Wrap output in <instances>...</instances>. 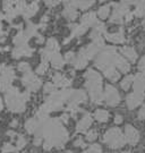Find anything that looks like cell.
I'll use <instances>...</instances> for the list:
<instances>
[{"label": "cell", "instance_id": "cell-1", "mask_svg": "<svg viewBox=\"0 0 145 153\" xmlns=\"http://www.w3.org/2000/svg\"><path fill=\"white\" fill-rule=\"evenodd\" d=\"M86 86L90 91L92 100L95 103H100L102 101V92H101V77L95 71L90 69L85 74Z\"/></svg>", "mask_w": 145, "mask_h": 153}, {"label": "cell", "instance_id": "cell-2", "mask_svg": "<svg viewBox=\"0 0 145 153\" xmlns=\"http://www.w3.org/2000/svg\"><path fill=\"white\" fill-rule=\"evenodd\" d=\"M25 100L26 97L19 94L16 88H11L7 92L6 101L8 108L14 112H22L25 108Z\"/></svg>", "mask_w": 145, "mask_h": 153}, {"label": "cell", "instance_id": "cell-3", "mask_svg": "<svg viewBox=\"0 0 145 153\" xmlns=\"http://www.w3.org/2000/svg\"><path fill=\"white\" fill-rule=\"evenodd\" d=\"M103 142L111 149L121 148L126 143L124 134L119 128H111L103 135Z\"/></svg>", "mask_w": 145, "mask_h": 153}, {"label": "cell", "instance_id": "cell-4", "mask_svg": "<svg viewBox=\"0 0 145 153\" xmlns=\"http://www.w3.org/2000/svg\"><path fill=\"white\" fill-rule=\"evenodd\" d=\"M104 99L107 101V103L111 107H115L119 104L120 102V97L118 94V91L116 88L111 86V85H108L106 88V93H104Z\"/></svg>", "mask_w": 145, "mask_h": 153}, {"label": "cell", "instance_id": "cell-5", "mask_svg": "<svg viewBox=\"0 0 145 153\" xmlns=\"http://www.w3.org/2000/svg\"><path fill=\"white\" fill-rule=\"evenodd\" d=\"M125 140L130 145H135L140 141V133L132 125H127L125 128Z\"/></svg>", "mask_w": 145, "mask_h": 153}, {"label": "cell", "instance_id": "cell-6", "mask_svg": "<svg viewBox=\"0 0 145 153\" xmlns=\"http://www.w3.org/2000/svg\"><path fill=\"white\" fill-rule=\"evenodd\" d=\"M143 99H144V93L134 91V92L130 93L128 97H127L126 102H127V105H128L129 109H134L137 105H140L141 102L143 101Z\"/></svg>", "mask_w": 145, "mask_h": 153}, {"label": "cell", "instance_id": "cell-7", "mask_svg": "<svg viewBox=\"0 0 145 153\" xmlns=\"http://www.w3.org/2000/svg\"><path fill=\"white\" fill-rule=\"evenodd\" d=\"M23 81H24V83L26 84V86L30 90H32V91H36L39 88H40V84H41V82H40V79H38L35 76H33L32 74H24V78H23Z\"/></svg>", "mask_w": 145, "mask_h": 153}, {"label": "cell", "instance_id": "cell-8", "mask_svg": "<svg viewBox=\"0 0 145 153\" xmlns=\"http://www.w3.org/2000/svg\"><path fill=\"white\" fill-rule=\"evenodd\" d=\"M133 84H134V91L136 92H141L143 93L145 91V74H137L136 76L134 77V81H133Z\"/></svg>", "mask_w": 145, "mask_h": 153}, {"label": "cell", "instance_id": "cell-9", "mask_svg": "<svg viewBox=\"0 0 145 153\" xmlns=\"http://www.w3.org/2000/svg\"><path fill=\"white\" fill-rule=\"evenodd\" d=\"M92 124V117L90 115H85L83 118H82L80 123L77 124V127H76V129L78 133H81V131H85Z\"/></svg>", "mask_w": 145, "mask_h": 153}, {"label": "cell", "instance_id": "cell-10", "mask_svg": "<svg viewBox=\"0 0 145 153\" xmlns=\"http://www.w3.org/2000/svg\"><path fill=\"white\" fill-rule=\"evenodd\" d=\"M115 64L117 65V67H118L119 69L123 71V73H127V71H129V69H130V67H129V64L127 62V60H126V59H124L123 57H120L119 55L116 56V60H115Z\"/></svg>", "mask_w": 145, "mask_h": 153}, {"label": "cell", "instance_id": "cell-11", "mask_svg": "<svg viewBox=\"0 0 145 153\" xmlns=\"http://www.w3.org/2000/svg\"><path fill=\"white\" fill-rule=\"evenodd\" d=\"M121 53L127 58L129 60L132 61V62H134L136 61V58H137V53H136V51H135L132 47H124V48H121Z\"/></svg>", "mask_w": 145, "mask_h": 153}, {"label": "cell", "instance_id": "cell-12", "mask_svg": "<svg viewBox=\"0 0 145 153\" xmlns=\"http://www.w3.org/2000/svg\"><path fill=\"white\" fill-rule=\"evenodd\" d=\"M64 15L66 18H68L70 21L75 19L76 16H77V11H76V9L74 8L73 4H71V5H67V7H66V9H65V11H64Z\"/></svg>", "mask_w": 145, "mask_h": 153}, {"label": "cell", "instance_id": "cell-13", "mask_svg": "<svg viewBox=\"0 0 145 153\" xmlns=\"http://www.w3.org/2000/svg\"><path fill=\"white\" fill-rule=\"evenodd\" d=\"M94 118L99 123H106L109 119V112L107 110H97L94 114Z\"/></svg>", "mask_w": 145, "mask_h": 153}, {"label": "cell", "instance_id": "cell-14", "mask_svg": "<svg viewBox=\"0 0 145 153\" xmlns=\"http://www.w3.org/2000/svg\"><path fill=\"white\" fill-rule=\"evenodd\" d=\"M104 71V75L110 79V81H117L119 78V74L118 71H116V68L115 67H110V68H108V69H106Z\"/></svg>", "mask_w": 145, "mask_h": 153}, {"label": "cell", "instance_id": "cell-15", "mask_svg": "<svg viewBox=\"0 0 145 153\" xmlns=\"http://www.w3.org/2000/svg\"><path fill=\"white\" fill-rule=\"evenodd\" d=\"M50 58H51V61H52V65H54V67H56V68H60L61 66L64 65V59H62L61 56L58 55L57 52L54 53Z\"/></svg>", "mask_w": 145, "mask_h": 153}, {"label": "cell", "instance_id": "cell-16", "mask_svg": "<svg viewBox=\"0 0 145 153\" xmlns=\"http://www.w3.org/2000/svg\"><path fill=\"white\" fill-rule=\"evenodd\" d=\"M108 40L112 41V42H116V43H120V42H124V35L123 33H115V34H107Z\"/></svg>", "mask_w": 145, "mask_h": 153}, {"label": "cell", "instance_id": "cell-17", "mask_svg": "<svg viewBox=\"0 0 145 153\" xmlns=\"http://www.w3.org/2000/svg\"><path fill=\"white\" fill-rule=\"evenodd\" d=\"M94 22H95V15L92 14V13H88V14H86V15L83 16L82 24H83L84 26H88V25L93 24Z\"/></svg>", "mask_w": 145, "mask_h": 153}, {"label": "cell", "instance_id": "cell-18", "mask_svg": "<svg viewBox=\"0 0 145 153\" xmlns=\"http://www.w3.org/2000/svg\"><path fill=\"white\" fill-rule=\"evenodd\" d=\"M109 13H110V7L109 6H102L100 9H99V17L100 18H102V19H104V18H107L108 16H109Z\"/></svg>", "mask_w": 145, "mask_h": 153}, {"label": "cell", "instance_id": "cell-19", "mask_svg": "<svg viewBox=\"0 0 145 153\" xmlns=\"http://www.w3.org/2000/svg\"><path fill=\"white\" fill-rule=\"evenodd\" d=\"M133 81H134V77H133V76L125 77L124 81L121 82V88H123V90L127 91V90L130 88V84H133Z\"/></svg>", "mask_w": 145, "mask_h": 153}, {"label": "cell", "instance_id": "cell-20", "mask_svg": "<svg viewBox=\"0 0 145 153\" xmlns=\"http://www.w3.org/2000/svg\"><path fill=\"white\" fill-rule=\"evenodd\" d=\"M54 82L56 85H66L65 83H67V85L69 84V81H67L65 77H62L60 74H57L56 76L54 77Z\"/></svg>", "mask_w": 145, "mask_h": 153}, {"label": "cell", "instance_id": "cell-21", "mask_svg": "<svg viewBox=\"0 0 145 153\" xmlns=\"http://www.w3.org/2000/svg\"><path fill=\"white\" fill-rule=\"evenodd\" d=\"M25 127H26V129L30 133H33V131L36 129V121L34 120V119H30V120H27Z\"/></svg>", "mask_w": 145, "mask_h": 153}, {"label": "cell", "instance_id": "cell-22", "mask_svg": "<svg viewBox=\"0 0 145 153\" xmlns=\"http://www.w3.org/2000/svg\"><path fill=\"white\" fill-rule=\"evenodd\" d=\"M92 5H93V1H76V4L73 6H77L81 9H87Z\"/></svg>", "mask_w": 145, "mask_h": 153}, {"label": "cell", "instance_id": "cell-23", "mask_svg": "<svg viewBox=\"0 0 145 153\" xmlns=\"http://www.w3.org/2000/svg\"><path fill=\"white\" fill-rule=\"evenodd\" d=\"M36 9H38V5H36V4H32V5H30L26 9H25V10H26V16L27 17L32 16L33 14L36 11Z\"/></svg>", "mask_w": 145, "mask_h": 153}, {"label": "cell", "instance_id": "cell-24", "mask_svg": "<svg viewBox=\"0 0 145 153\" xmlns=\"http://www.w3.org/2000/svg\"><path fill=\"white\" fill-rule=\"evenodd\" d=\"M17 150V148H15L14 145L11 144H5L4 148H2V152L4 153H8V152H15Z\"/></svg>", "mask_w": 145, "mask_h": 153}, {"label": "cell", "instance_id": "cell-25", "mask_svg": "<svg viewBox=\"0 0 145 153\" xmlns=\"http://www.w3.org/2000/svg\"><path fill=\"white\" fill-rule=\"evenodd\" d=\"M47 68H48V62L47 61H42L41 65L39 66V68L36 69V73L38 74H43L44 71H47Z\"/></svg>", "mask_w": 145, "mask_h": 153}, {"label": "cell", "instance_id": "cell-26", "mask_svg": "<svg viewBox=\"0 0 145 153\" xmlns=\"http://www.w3.org/2000/svg\"><path fill=\"white\" fill-rule=\"evenodd\" d=\"M97 137V131H91L86 134V140H87V141H94Z\"/></svg>", "mask_w": 145, "mask_h": 153}, {"label": "cell", "instance_id": "cell-27", "mask_svg": "<svg viewBox=\"0 0 145 153\" xmlns=\"http://www.w3.org/2000/svg\"><path fill=\"white\" fill-rule=\"evenodd\" d=\"M84 153H101V149H100L99 145H92L91 148Z\"/></svg>", "mask_w": 145, "mask_h": 153}, {"label": "cell", "instance_id": "cell-28", "mask_svg": "<svg viewBox=\"0 0 145 153\" xmlns=\"http://www.w3.org/2000/svg\"><path fill=\"white\" fill-rule=\"evenodd\" d=\"M54 91V84H51V83H48V84L45 85V88H44V92L52 93Z\"/></svg>", "mask_w": 145, "mask_h": 153}, {"label": "cell", "instance_id": "cell-29", "mask_svg": "<svg viewBox=\"0 0 145 153\" xmlns=\"http://www.w3.org/2000/svg\"><path fill=\"white\" fill-rule=\"evenodd\" d=\"M25 143H26L25 138H24L23 136H19V138L17 140V149H22L24 145H25Z\"/></svg>", "mask_w": 145, "mask_h": 153}, {"label": "cell", "instance_id": "cell-30", "mask_svg": "<svg viewBox=\"0 0 145 153\" xmlns=\"http://www.w3.org/2000/svg\"><path fill=\"white\" fill-rule=\"evenodd\" d=\"M74 59H75V55L73 52H68V53H66V56H65V60L67 61V62H71Z\"/></svg>", "mask_w": 145, "mask_h": 153}, {"label": "cell", "instance_id": "cell-31", "mask_svg": "<svg viewBox=\"0 0 145 153\" xmlns=\"http://www.w3.org/2000/svg\"><path fill=\"white\" fill-rule=\"evenodd\" d=\"M138 68H140V71H142L145 74V56L141 59L140 62H138Z\"/></svg>", "mask_w": 145, "mask_h": 153}, {"label": "cell", "instance_id": "cell-32", "mask_svg": "<svg viewBox=\"0 0 145 153\" xmlns=\"http://www.w3.org/2000/svg\"><path fill=\"white\" fill-rule=\"evenodd\" d=\"M138 118L140 119H145V104L144 107L140 110V112H138Z\"/></svg>", "mask_w": 145, "mask_h": 153}, {"label": "cell", "instance_id": "cell-33", "mask_svg": "<svg viewBox=\"0 0 145 153\" xmlns=\"http://www.w3.org/2000/svg\"><path fill=\"white\" fill-rule=\"evenodd\" d=\"M115 123L116 124H120V123H123V117L120 115H117L115 117Z\"/></svg>", "mask_w": 145, "mask_h": 153}, {"label": "cell", "instance_id": "cell-34", "mask_svg": "<svg viewBox=\"0 0 145 153\" xmlns=\"http://www.w3.org/2000/svg\"><path fill=\"white\" fill-rule=\"evenodd\" d=\"M75 145L76 146H78V145H80V146H85V143L82 141V138H80V140H77L75 142Z\"/></svg>", "mask_w": 145, "mask_h": 153}, {"label": "cell", "instance_id": "cell-35", "mask_svg": "<svg viewBox=\"0 0 145 153\" xmlns=\"http://www.w3.org/2000/svg\"><path fill=\"white\" fill-rule=\"evenodd\" d=\"M2 34V25H1V23H0V35Z\"/></svg>", "mask_w": 145, "mask_h": 153}, {"label": "cell", "instance_id": "cell-36", "mask_svg": "<svg viewBox=\"0 0 145 153\" xmlns=\"http://www.w3.org/2000/svg\"><path fill=\"white\" fill-rule=\"evenodd\" d=\"M123 153H130L129 151H125V152H123Z\"/></svg>", "mask_w": 145, "mask_h": 153}, {"label": "cell", "instance_id": "cell-37", "mask_svg": "<svg viewBox=\"0 0 145 153\" xmlns=\"http://www.w3.org/2000/svg\"><path fill=\"white\" fill-rule=\"evenodd\" d=\"M143 25H144V28H145V21H144V23H143Z\"/></svg>", "mask_w": 145, "mask_h": 153}]
</instances>
